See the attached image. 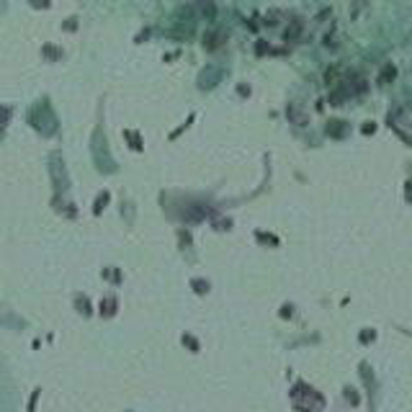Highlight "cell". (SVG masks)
<instances>
[{
	"instance_id": "cell-1",
	"label": "cell",
	"mask_w": 412,
	"mask_h": 412,
	"mask_svg": "<svg viewBox=\"0 0 412 412\" xmlns=\"http://www.w3.org/2000/svg\"><path fill=\"white\" fill-rule=\"evenodd\" d=\"M44 54H47V57H59V49H52V47H44Z\"/></svg>"
},
{
	"instance_id": "cell-2",
	"label": "cell",
	"mask_w": 412,
	"mask_h": 412,
	"mask_svg": "<svg viewBox=\"0 0 412 412\" xmlns=\"http://www.w3.org/2000/svg\"><path fill=\"white\" fill-rule=\"evenodd\" d=\"M31 5H36V8H47L49 0H31Z\"/></svg>"
}]
</instances>
